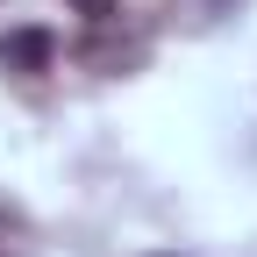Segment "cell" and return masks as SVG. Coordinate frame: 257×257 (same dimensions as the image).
<instances>
[{
  "label": "cell",
  "mask_w": 257,
  "mask_h": 257,
  "mask_svg": "<svg viewBox=\"0 0 257 257\" xmlns=\"http://www.w3.org/2000/svg\"><path fill=\"white\" fill-rule=\"evenodd\" d=\"M50 57H57L50 29H15V36H0V64H8V72H50Z\"/></svg>",
  "instance_id": "1"
},
{
  "label": "cell",
  "mask_w": 257,
  "mask_h": 257,
  "mask_svg": "<svg viewBox=\"0 0 257 257\" xmlns=\"http://www.w3.org/2000/svg\"><path fill=\"white\" fill-rule=\"evenodd\" d=\"M150 257H179V250H150Z\"/></svg>",
  "instance_id": "3"
},
{
  "label": "cell",
  "mask_w": 257,
  "mask_h": 257,
  "mask_svg": "<svg viewBox=\"0 0 257 257\" xmlns=\"http://www.w3.org/2000/svg\"><path fill=\"white\" fill-rule=\"evenodd\" d=\"M72 8H79V15H93V22H100V15H114V0H72Z\"/></svg>",
  "instance_id": "2"
}]
</instances>
